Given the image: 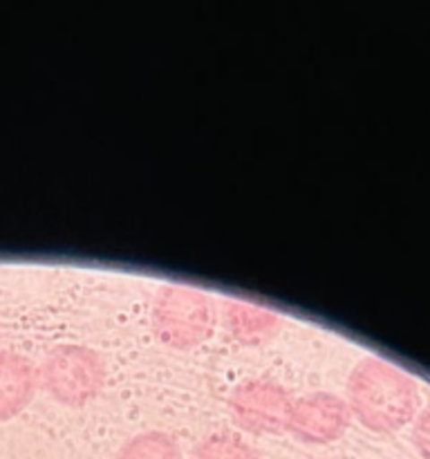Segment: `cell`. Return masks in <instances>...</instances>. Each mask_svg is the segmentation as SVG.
<instances>
[{"label": "cell", "mask_w": 430, "mask_h": 459, "mask_svg": "<svg viewBox=\"0 0 430 459\" xmlns=\"http://www.w3.org/2000/svg\"><path fill=\"white\" fill-rule=\"evenodd\" d=\"M349 411L367 430L392 433L415 417L417 385L406 372L383 359H363L348 381Z\"/></svg>", "instance_id": "6da1fadb"}, {"label": "cell", "mask_w": 430, "mask_h": 459, "mask_svg": "<svg viewBox=\"0 0 430 459\" xmlns=\"http://www.w3.org/2000/svg\"><path fill=\"white\" fill-rule=\"evenodd\" d=\"M39 370V385L63 406L79 408L92 402L106 384L101 354L83 345H56L45 354Z\"/></svg>", "instance_id": "7a4b0ae2"}, {"label": "cell", "mask_w": 430, "mask_h": 459, "mask_svg": "<svg viewBox=\"0 0 430 459\" xmlns=\"http://www.w3.org/2000/svg\"><path fill=\"white\" fill-rule=\"evenodd\" d=\"M152 327L161 343L175 350H191L213 334L215 312L202 291L168 285L155 299Z\"/></svg>", "instance_id": "3957f363"}, {"label": "cell", "mask_w": 430, "mask_h": 459, "mask_svg": "<svg viewBox=\"0 0 430 459\" xmlns=\"http://www.w3.org/2000/svg\"><path fill=\"white\" fill-rule=\"evenodd\" d=\"M291 403L294 399L280 384L258 377L242 381L233 390L228 411L237 429L254 435H276L287 430Z\"/></svg>", "instance_id": "277c9868"}, {"label": "cell", "mask_w": 430, "mask_h": 459, "mask_svg": "<svg viewBox=\"0 0 430 459\" xmlns=\"http://www.w3.org/2000/svg\"><path fill=\"white\" fill-rule=\"evenodd\" d=\"M352 421L348 402L330 393H314L291 403L287 430L303 444H330L345 435Z\"/></svg>", "instance_id": "5b68a950"}, {"label": "cell", "mask_w": 430, "mask_h": 459, "mask_svg": "<svg viewBox=\"0 0 430 459\" xmlns=\"http://www.w3.org/2000/svg\"><path fill=\"white\" fill-rule=\"evenodd\" d=\"M39 388V370L27 357L0 352V421L21 415Z\"/></svg>", "instance_id": "8992f818"}, {"label": "cell", "mask_w": 430, "mask_h": 459, "mask_svg": "<svg viewBox=\"0 0 430 459\" xmlns=\"http://www.w3.org/2000/svg\"><path fill=\"white\" fill-rule=\"evenodd\" d=\"M224 323L228 332L245 343H260L264 339H271L280 327V318L276 314L258 305L242 303V300H228L224 305Z\"/></svg>", "instance_id": "52a82bcc"}, {"label": "cell", "mask_w": 430, "mask_h": 459, "mask_svg": "<svg viewBox=\"0 0 430 459\" xmlns=\"http://www.w3.org/2000/svg\"><path fill=\"white\" fill-rule=\"evenodd\" d=\"M116 459H182V451L170 435L150 430L130 439Z\"/></svg>", "instance_id": "ba28073f"}, {"label": "cell", "mask_w": 430, "mask_h": 459, "mask_svg": "<svg viewBox=\"0 0 430 459\" xmlns=\"http://www.w3.org/2000/svg\"><path fill=\"white\" fill-rule=\"evenodd\" d=\"M191 459H262L245 439L231 433H218L206 437L193 451Z\"/></svg>", "instance_id": "9c48e42d"}, {"label": "cell", "mask_w": 430, "mask_h": 459, "mask_svg": "<svg viewBox=\"0 0 430 459\" xmlns=\"http://www.w3.org/2000/svg\"><path fill=\"white\" fill-rule=\"evenodd\" d=\"M412 444L424 459H430V406L417 417L415 429H412Z\"/></svg>", "instance_id": "30bf717a"}]
</instances>
